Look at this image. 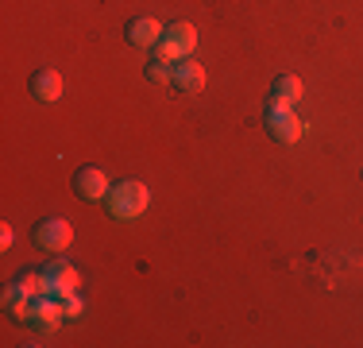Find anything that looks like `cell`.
Masks as SVG:
<instances>
[{
  "label": "cell",
  "instance_id": "1",
  "mask_svg": "<svg viewBox=\"0 0 363 348\" xmlns=\"http://www.w3.org/2000/svg\"><path fill=\"white\" fill-rule=\"evenodd\" d=\"M105 205H108V217H116V221H135L151 205V190H147V182H135V178L116 182L105 194Z\"/></svg>",
  "mask_w": 363,
  "mask_h": 348
},
{
  "label": "cell",
  "instance_id": "2",
  "mask_svg": "<svg viewBox=\"0 0 363 348\" xmlns=\"http://www.w3.org/2000/svg\"><path fill=\"white\" fill-rule=\"evenodd\" d=\"M263 120H267V136L279 139V143H298L301 132H306V124H301V120L294 116L290 104H282V101H274V97L267 101Z\"/></svg>",
  "mask_w": 363,
  "mask_h": 348
},
{
  "label": "cell",
  "instance_id": "3",
  "mask_svg": "<svg viewBox=\"0 0 363 348\" xmlns=\"http://www.w3.org/2000/svg\"><path fill=\"white\" fill-rule=\"evenodd\" d=\"M70 240H74V229L66 217H43L35 229H31V244L39 251H50V256H62L70 248Z\"/></svg>",
  "mask_w": 363,
  "mask_h": 348
},
{
  "label": "cell",
  "instance_id": "4",
  "mask_svg": "<svg viewBox=\"0 0 363 348\" xmlns=\"http://www.w3.org/2000/svg\"><path fill=\"white\" fill-rule=\"evenodd\" d=\"M194 47H197V28L194 23H186V20H178V23H170L167 31H162V39H159V58H167V62H178V58H189L194 55Z\"/></svg>",
  "mask_w": 363,
  "mask_h": 348
},
{
  "label": "cell",
  "instance_id": "5",
  "mask_svg": "<svg viewBox=\"0 0 363 348\" xmlns=\"http://www.w3.org/2000/svg\"><path fill=\"white\" fill-rule=\"evenodd\" d=\"M43 294H50V298H70V294H77V267L66 263V259L47 263L43 267Z\"/></svg>",
  "mask_w": 363,
  "mask_h": 348
},
{
  "label": "cell",
  "instance_id": "6",
  "mask_svg": "<svg viewBox=\"0 0 363 348\" xmlns=\"http://www.w3.org/2000/svg\"><path fill=\"white\" fill-rule=\"evenodd\" d=\"M112 190V182H108V174L101 170V167H82V170H74V194L82 197V202H97V197H105Z\"/></svg>",
  "mask_w": 363,
  "mask_h": 348
},
{
  "label": "cell",
  "instance_id": "7",
  "mask_svg": "<svg viewBox=\"0 0 363 348\" xmlns=\"http://www.w3.org/2000/svg\"><path fill=\"white\" fill-rule=\"evenodd\" d=\"M162 31H167V28H162L159 20H151V16H135V20H128V28H124L128 43H132V47H140V50L159 47Z\"/></svg>",
  "mask_w": 363,
  "mask_h": 348
},
{
  "label": "cell",
  "instance_id": "8",
  "mask_svg": "<svg viewBox=\"0 0 363 348\" xmlns=\"http://www.w3.org/2000/svg\"><path fill=\"white\" fill-rule=\"evenodd\" d=\"M62 317H66V306H62V298H50V294H39L35 302H31V325L35 329H58L62 325Z\"/></svg>",
  "mask_w": 363,
  "mask_h": 348
},
{
  "label": "cell",
  "instance_id": "9",
  "mask_svg": "<svg viewBox=\"0 0 363 348\" xmlns=\"http://www.w3.org/2000/svg\"><path fill=\"white\" fill-rule=\"evenodd\" d=\"M170 85H174L178 93H201L205 89L201 62H186V58H178V62L170 66Z\"/></svg>",
  "mask_w": 363,
  "mask_h": 348
},
{
  "label": "cell",
  "instance_id": "10",
  "mask_svg": "<svg viewBox=\"0 0 363 348\" xmlns=\"http://www.w3.org/2000/svg\"><path fill=\"white\" fill-rule=\"evenodd\" d=\"M4 310H8V317H16V321H31V294L20 278L4 286Z\"/></svg>",
  "mask_w": 363,
  "mask_h": 348
},
{
  "label": "cell",
  "instance_id": "11",
  "mask_svg": "<svg viewBox=\"0 0 363 348\" xmlns=\"http://www.w3.org/2000/svg\"><path fill=\"white\" fill-rule=\"evenodd\" d=\"M31 97L43 101V104H55L62 97V77H58V70H39V74L31 77Z\"/></svg>",
  "mask_w": 363,
  "mask_h": 348
},
{
  "label": "cell",
  "instance_id": "12",
  "mask_svg": "<svg viewBox=\"0 0 363 348\" xmlns=\"http://www.w3.org/2000/svg\"><path fill=\"white\" fill-rule=\"evenodd\" d=\"M271 97L274 101H282V104H294L301 97V77H294V74H282V77H274V85H271Z\"/></svg>",
  "mask_w": 363,
  "mask_h": 348
},
{
  "label": "cell",
  "instance_id": "13",
  "mask_svg": "<svg viewBox=\"0 0 363 348\" xmlns=\"http://www.w3.org/2000/svg\"><path fill=\"white\" fill-rule=\"evenodd\" d=\"M170 66H174V62H167V58H155V62H147V66H143L147 82H151V85H170Z\"/></svg>",
  "mask_w": 363,
  "mask_h": 348
},
{
  "label": "cell",
  "instance_id": "14",
  "mask_svg": "<svg viewBox=\"0 0 363 348\" xmlns=\"http://www.w3.org/2000/svg\"><path fill=\"white\" fill-rule=\"evenodd\" d=\"M62 306H66V317H82V313H85V302L77 298V294H70V298H62Z\"/></svg>",
  "mask_w": 363,
  "mask_h": 348
},
{
  "label": "cell",
  "instance_id": "15",
  "mask_svg": "<svg viewBox=\"0 0 363 348\" xmlns=\"http://www.w3.org/2000/svg\"><path fill=\"white\" fill-rule=\"evenodd\" d=\"M12 229H8V224H4V229H0V248H12Z\"/></svg>",
  "mask_w": 363,
  "mask_h": 348
}]
</instances>
